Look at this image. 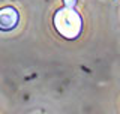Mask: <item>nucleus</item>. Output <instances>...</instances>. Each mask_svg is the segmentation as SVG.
Segmentation results:
<instances>
[{
	"label": "nucleus",
	"instance_id": "nucleus-2",
	"mask_svg": "<svg viewBox=\"0 0 120 114\" xmlns=\"http://www.w3.org/2000/svg\"><path fill=\"white\" fill-rule=\"evenodd\" d=\"M20 21V14L12 6H5L0 9V30L2 32H11L17 27Z\"/></svg>",
	"mask_w": 120,
	"mask_h": 114
},
{
	"label": "nucleus",
	"instance_id": "nucleus-3",
	"mask_svg": "<svg viewBox=\"0 0 120 114\" xmlns=\"http://www.w3.org/2000/svg\"><path fill=\"white\" fill-rule=\"evenodd\" d=\"M78 0H63V5H65V8H68V9H74L75 5H77Z\"/></svg>",
	"mask_w": 120,
	"mask_h": 114
},
{
	"label": "nucleus",
	"instance_id": "nucleus-1",
	"mask_svg": "<svg viewBox=\"0 0 120 114\" xmlns=\"http://www.w3.org/2000/svg\"><path fill=\"white\" fill-rule=\"evenodd\" d=\"M52 24H54V29L60 33V36L69 41L77 39L82 30L81 15L75 9H68V8L56 11L52 17Z\"/></svg>",
	"mask_w": 120,
	"mask_h": 114
}]
</instances>
